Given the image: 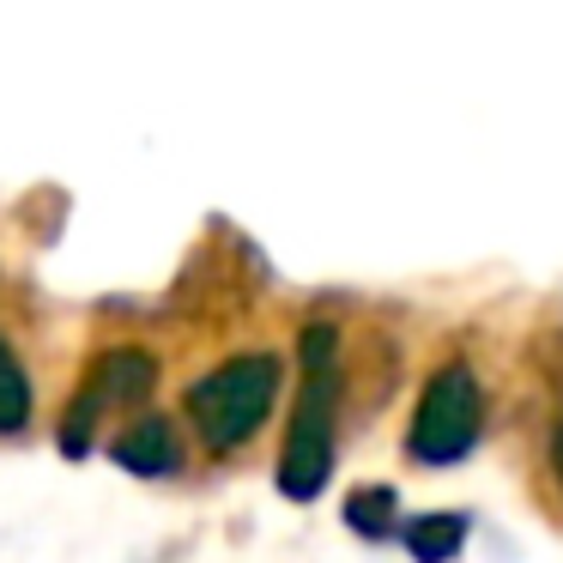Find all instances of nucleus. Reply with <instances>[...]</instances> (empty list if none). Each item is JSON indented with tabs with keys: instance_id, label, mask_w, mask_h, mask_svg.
<instances>
[{
	"instance_id": "obj_1",
	"label": "nucleus",
	"mask_w": 563,
	"mask_h": 563,
	"mask_svg": "<svg viewBox=\"0 0 563 563\" xmlns=\"http://www.w3.org/2000/svg\"><path fill=\"white\" fill-rule=\"evenodd\" d=\"M297 357H303V382H297L291 430H285L279 454V490L291 503H316L333 473V437H340V328L309 321Z\"/></svg>"
},
{
	"instance_id": "obj_2",
	"label": "nucleus",
	"mask_w": 563,
	"mask_h": 563,
	"mask_svg": "<svg viewBox=\"0 0 563 563\" xmlns=\"http://www.w3.org/2000/svg\"><path fill=\"white\" fill-rule=\"evenodd\" d=\"M273 400H279V357L273 352H249L219 364L212 376H200L188 388V418H195L200 442L212 454H231L267 424Z\"/></svg>"
},
{
	"instance_id": "obj_3",
	"label": "nucleus",
	"mask_w": 563,
	"mask_h": 563,
	"mask_svg": "<svg viewBox=\"0 0 563 563\" xmlns=\"http://www.w3.org/2000/svg\"><path fill=\"white\" fill-rule=\"evenodd\" d=\"M478 437H485V388H478L473 364L449 357L418 388L412 424H406V454L418 466H454L478 449Z\"/></svg>"
},
{
	"instance_id": "obj_4",
	"label": "nucleus",
	"mask_w": 563,
	"mask_h": 563,
	"mask_svg": "<svg viewBox=\"0 0 563 563\" xmlns=\"http://www.w3.org/2000/svg\"><path fill=\"white\" fill-rule=\"evenodd\" d=\"M152 382H158L152 352H140V345H115V352H103L98 364H91L79 400L67 406V418H62V449L67 454H86L91 449V430H98L110 412H122V406H140L152 394Z\"/></svg>"
},
{
	"instance_id": "obj_5",
	"label": "nucleus",
	"mask_w": 563,
	"mask_h": 563,
	"mask_svg": "<svg viewBox=\"0 0 563 563\" xmlns=\"http://www.w3.org/2000/svg\"><path fill=\"white\" fill-rule=\"evenodd\" d=\"M110 454H115V466H128V473H140V478H158V473H176V466H183L176 424L158 418V412H146V418H134V424L115 430Z\"/></svg>"
},
{
	"instance_id": "obj_6",
	"label": "nucleus",
	"mask_w": 563,
	"mask_h": 563,
	"mask_svg": "<svg viewBox=\"0 0 563 563\" xmlns=\"http://www.w3.org/2000/svg\"><path fill=\"white\" fill-rule=\"evenodd\" d=\"M466 533H473L466 509H430V515L400 521V539H406V551H412V563H454L466 545Z\"/></svg>"
},
{
	"instance_id": "obj_7",
	"label": "nucleus",
	"mask_w": 563,
	"mask_h": 563,
	"mask_svg": "<svg viewBox=\"0 0 563 563\" xmlns=\"http://www.w3.org/2000/svg\"><path fill=\"white\" fill-rule=\"evenodd\" d=\"M345 527L364 533V539L400 533V497H394V485H357L352 497H345Z\"/></svg>"
},
{
	"instance_id": "obj_8",
	"label": "nucleus",
	"mask_w": 563,
	"mask_h": 563,
	"mask_svg": "<svg viewBox=\"0 0 563 563\" xmlns=\"http://www.w3.org/2000/svg\"><path fill=\"white\" fill-rule=\"evenodd\" d=\"M25 424H31V376L0 333V437H19Z\"/></svg>"
},
{
	"instance_id": "obj_9",
	"label": "nucleus",
	"mask_w": 563,
	"mask_h": 563,
	"mask_svg": "<svg viewBox=\"0 0 563 563\" xmlns=\"http://www.w3.org/2000/svg\"><path fill=\"white\" fill-rule=\"evenodd\" d=\"M551 473H558V490H563V412H558V430H551Z\"/></svg>"
}]
</instances>
